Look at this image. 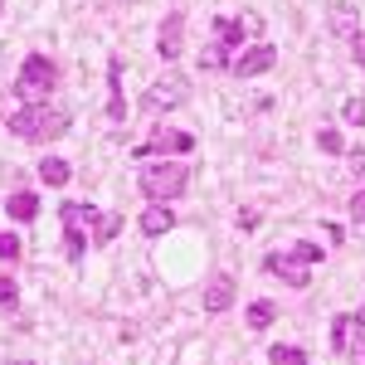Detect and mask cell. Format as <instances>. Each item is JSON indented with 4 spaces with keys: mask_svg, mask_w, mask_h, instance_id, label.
<instances>
[{
    "mask_svg": "<svg viewBox=\"0 0 365 365\" xmlns=\"http://www.w3.org/2000/svg\"><path fill=\"white\" fill-rule=\"evenodd\" d=\"M292 253H297V258H302V263H322V244H312V239H297V244H292Z\"/></svg>",
    "mask_w": 365,
    "mask_h": 365,
    "instance_id": "cell-24",
    "label": "cell"
},
{
    "mask_svg": "<svg viewBox=\"0 0 365 365\" xmlns=\"http://www.w3.org/2000/svg\"><path fill=\"white\" fill-rule=\"evenodd\" d=\"M185 151H195V137H190V132L156 127V132H151V141H141L132 156H185Z\"/></svg>",
    "mask_w": 365,
    "mask_h": 365,
    "instance_id": "cell-7",
    "label": "cell"
},
{
    "mask_svg": "<svg viewBox=\"0 0 365 365\" xmlns=\"http://www.w3.org/2000/svg\"><path fill=\"white\" fill-rule=\"evenodd\" d=\"M0 307H5V312L20 307V287H15V278H10V273H0Z\"/></svg>",
    "mask_w": 365,
    "mask_h": 365,
    "instance_id": "cell-23",
    "label": "cell"
},
{
    "mask_svg": "<svg viewBox=\"0 0 365 365\" xmlns=\"http://www.w3.org/2000/svg\"><path fill=\"white\" fill-rule=\"evenodd\" d=\"M215 39H220L225 49H234V44H249L244 25H239V20H229V15H220V20H215Z\"/></svg>",
    "mask_w": 365,
    "mask_h": 365,
    "instance_id": "cell-18",
    "label": "cell"
},
{
    "mask_svg": "<svg viewBox=\"0 0 365 365\" xmlns=\"http://www.w3.org/2000/svg\"><path fill=\"white\" fill-rule=\"evenodd\" d=\"M273 63H278V49L258 39V44H249V49H244V54L234 58L229 68H234V78H258V73H268Z\"/></svg>",
    "mask_w": 365,
    "mask_h": 365,
    "instance_id": "cell-8",
    "label": "cell"
},
{
    "mask_svg": "<svg viewBox=\"0 0 365 365\" xmlns=\"http://www.w3.org/2000/svg\"><path fill=\"white\" fill-rule=\"evenodd\" d=\"M351 166H356V170L365 175V151H351Z\"/></svg>",
    "mask_w": 365,
    "mask_h": 365,
    "instance_id": "cell-29",
    "label": "cell"
},
{
    "mask_svg": "<svg viewBox=\"0 0 365 365\" xmlns=\"http://www.w3.org/2000/svg\"><path fill=\"white\" fill-rule=\"evenodd\" d=\"M68 175H73V166H68L63 156H44V161H39V180H44V185H68Z\"/></svg>",
    "mask_w": 365,
    "mask_h": 365,
    "instance_id": "cell-16",
    "label": "cell"
},
{
    "mask_svg": "<svg viewBox=\"0 0 365 365\" xmlns=\"http://www.w3.org/2000/svg\"><path fill=\"white\" fill-rule=\"evenodd\" d=\"M185 185H190V166H180V161H156L137 175V190L146 200H161V205H170Z\"/></svg>",
    "mask_w": 365,
    "mask_h": 365,
    "instance_id": "cell-2",
    "label": "cell"
},
{
    "mask_svg": "<svg viewBox=\"0 0 365 365\" xmlns=\"http://www.w3.org/2000/svg\"><path fill=\"white\" fill-rule=\"evenodd\" d=\"M180 34H185V15H166L156 29V54L161 58H180Z\"/></svg>",
    "mask_w": 365,
    "mask_h": 365,
    "instance_id": "cell-12",
    "label": "cell"
},
{
    "mask_svg": "<svg viewBox=\"0 0 365 365\" xmlns=\"http://www.w3.org/2000/svg\"><path fill=\"white\" fill-rule=\"evenodd\" d=\"M356 20H361V15H356V5H351V0H336V5L327 10V25H331V34H336V39H356V34H361V29H356Z\"/></svg>",
    "mask_w": 365,
    "mask_h": 365,
    "instance_id": "cell-14",
    "label": "cell"
},
{
    "mask_svg": "<svg viewBox=\"0 0 365 365\" xmlns=\"http://www.w3.org/2000/svg\"><path fill=\"white\" fill-rule=\"evenodd\" d=\"M268 361H273V365H307V351L282 341V346H268Z\"/></svg>",
    "mask_w": 365,
    "mask_h": 365,
    "instance_id": "cell-19",
    "label": "cell"
},
{
    "mask_svg": "<svg viewBox=\"0 0 365 365\" xmlns=\"http://www.w3.org/2000/svg\"><path fill=\"white\" fill-rule=\"evenodd\" d=\"M341 117H346L351 127H365V103H361V98H346V108H341Z\"/></svg>",
    "mask_w": 365,
    "mask_h": 365,
    "instance_id": "cell-25",
    "label": "cell"
},
{
    "mask_svg": "<svg viewBox=\"0 0 365 365\" xmlns=\"http://www.w3.org/2000/svg\"><path fill=\"white\" fill-rule=\"evenodd\" d=\"M331 346L351 365H365V312H341L331 322Z\"/></svg>",
    "mask_w": 365,
    "mask_h": 365,
    "instance_id": "cell-5",
    "label": "cell"
},
{
    "mask_svg": "<svg viewBox=\"0 0 365 365\" xmlns=\"http://www.w3.org/2000/svg\"><path fill=\"white\" fill-rule=\"evenodd\" d=\"M351 220L365 229V190H361V195H351Z\"/></svg>",
    "mask_w": 365,
    "mask_h": 365,
    "instance_id": "cell-28",
    "label": "cell"
},
{
    "mask_svg": "<svg viewBox=\"0 0 365 365\" xmlns=\"http://www.w3.org/2000/svg\"><path fill=\"white\" fill-rule=\"evenodd\" d=\"M10 132L20 141H54V137L68 132V117L44 108V103H25V108H15V117H10Z\"/></svg>",
    "mask_w": 365,
    "mask_h": 365,
    "instance_id": "cell-1",
    "label": "cell"
},
{
    "mask_svg": "<svg viewBox=\"0 0 365 365\" xmlns=\"http://www.w3.org/2000/svg\"><path fill=\"white\" fill-rule=\"evenodd\" d=\"M58 220H63V234H68V239H63V249H68V258H73V263H78V258H83V249H88V239H93V229H98V220H103V215H98L93 205H78V200H68V205L58 210Z\"/></svg>",
    "mask_w": 365,
    "mask_h": 365,
    "instance_id": "cell-4",
    "label": "cell"
},
{
    "mask_svg": "<svg viewBox=\"0 0 365 365\" xmlns=\"http://www.w3.org/2000/svg\"><path fill=\"white\" fill-rule=\"evenodd\" d=\"M200 68L210 73V68H229V49L215 39V44H205V54H200Z\"/></svg>",
    "mask_w": 365,
    "mask_h": 365,
    "instance_id": "cell-20",
    "label": "cell"
},
{
    "mask_svg": "<svg viewBox=\"0 0 365 365\" xmlns=\"http://www.w3.org/2000/svg\"><path fill=\"white\" fill-rule=\"evenodd\" d=\"M10 365H34V361H10Z\"/></svg>",
    "mask_w": 365,
    "mask_h": 365,
    "instance_id": "cell-31",
    "label": "cell"
},
{
    "mask_svg": "<svg viewBox=\"0 0 365 365\" xmlns=\"http://www.w3.org/2000/svg\"><path fill=\"white\" fill-rule=\"evenodd\" d=\"M58 83V63L44 54H29L20 63V78H15V93H20V103H44Z\"/></svg>",
    "mask_w": 365,
    "mask_h": 365,
    "instance_id": "cell-3",
    "label": "cell"
},
{
    "mask_svg": "<svg viewBox=\"0 0 365 365\" xmlns=\"http://www.w3.org/2000/svg\"><path fill=\"white\" fill-rule=\"evenodd\" d=\"M307 268H312V263H302L292 249H287V253H268V258H263V273H273V278L292 282V287H307V282H312Z\"/></svg>",
    "mask_w": 365,
    "mask_h": 365,
    "instance_id": "cell-9",
    "label": "cell"
},
{
    "mask_svg": "<svg viewBox=\"0 0 365 365\" xmlns=\"http://www.w3.org/2000/svg\"><path fill=\"white\" fill-rule=\"evenodd\" d=\"M5 215L15 220V225H29V220H39V195L25 190V185H15V195L5 200Z\"/></svg>",
    "mask_w": 365,
    "mask_h": 365,
    "instance_id": "cell-15",
    "label": "cell"
},
{
    "mask_svg": "<svg viewBox=\"0 0 365 365\" xmlns=\"http://www.w3.org/2000/svg\"><path fill=\"white\" fill-rule=\"evenodd\" d=\"M278 322V307L268 302V297H258V302H249V331H268Z\"/></svg>",
    "mask_w": 365,
    "mask_h": 365,
    "instance_id": "cell-17",
    "label": "cell"
},
{
    "mask_svg": "<svg viewBox=\"0 0 365 365\" xmlns=\"http://www.w3.org/2000/svg\"><path fill=\"white\" fill-rule=\"evenodd\" d=\"M20 258V239L15 234H0V263H15Z\"/></svg>",
    "mask_w": 365,
    "mask_h": 365,
    "instance_id": "cell-27",
    "label": "cell"
},
{
    "mask_svg": "<svg viewBox=\"0 0 365 365\" xmlns=\"http://www.w3.org/2000/svg\"><path fill=\"white\" fill-rule=\"evenodd\" d=\"M185 98H190V83L170 73V78H156V83L141 93V113H151V117H156V113H166V108H180Z\"/></svg>",
    "mask_w": 365,
    "mask_h": 365,
    "instance_id": "cell-6",
    "label": "cell"
},
{
    "mask_svg": "<svg viewBox=\"0 0 365 365\" xmlns=\"http://www.w3.org/2000/svg\"><path fill=\"white\" fill-rule=\"evenodd\" d=\"M356 63H365V34H356Z\"/></svg>",
    "mask_w": 365,
    "mask_h": 365,
    "instance_id": "cell-30",
    "label": "cell"
},
{
    "mask_svg": "<svg viewBox=\"0 0 365 365\" xmlns=\"http://www.w3.org/2000/svg\"><path fill=\"white\" fill-rule=\"evenodd\" d=\"M317 146H322L327 156H341V151H346V141H341L336 127H322V132H317Z\"/></svg>",
    "mask_w": 365,
    "mask_h": 365,
    "instance_id": "cell-22",
    "label": "cell"
},
{
    "mask_svg": "<svg viewBox=\"0 0 365 365\" xmlns=\"http://www.w3.org/2000/svg\"><path fill=\"white\" fill-rule=\"evenodd\" d=\"M239 25H244V34H249L253 44L263 39V15H253V10H249V15H239Z\"/></svg>",
    "mask_w": 365,
    "mask_h": 365,
    "instance_id": "cell-26",
    "label": "cell"
},
{
    "mask_svg": "<svg viewBox=\"0 0 365 365\" xmlns=\"http://www.w3.org/2000/svg\"><path fill=\"white\" fill-rule=\"evenodd\" d=\"M117 229H122V215H103V220H98V229H93V244H98V249H103V244H113Z\"/></svg>",
    "mask_w": 365,
    "mask_h": 365,
    "instance_id": "cell-21",
    "label": "cell"
},
{
    "mask_svg": "<svg viewBox=\"0 0 365 365\" xmlns=\"http://www.w3.org/2000/svg\"><path fill=\"white\" fill-rule=\"evenodd\" d=\"M141 234H151V239H161V234H170V229H175V210H170V205H161V200H151V205H146V210H141Z\"/></svg>",
    "mask_w": 365,
    "mask_h": 365,
    "instance_id": "cell-11",
    "label": "cell"
},
{
    "mask_svg": "<svg viewBox=\"0 0 365 365\" xmlns=\"http://www.w3.org/2000/svg\"><path fill=\"white\" fill-rule=\"evenodd\" d=\"M234 292H239L234 273H215L210 287H205V312H210V317H215V312H229L234 307Z\"/></svg>",
    "mask_w": 365,
    "mask_h": 365,
    "instance_id": "cell-10",
    "label": "cell"
},
{
    "mask_svg": "<svg viewBox=\"0 0 365 365\" xmlns=\"http://www.w3.org/2000/svg\"><path fill=\"white\" fill-rule=\"evenodd\" d=\"M108 117L127 122V98H122V58H108Z\"/></svg>",
    "mask_w": 365,
    "mask_h": 365,
    "instance_id": "cell-13",
    "label": "cell"
}]
</instances>
